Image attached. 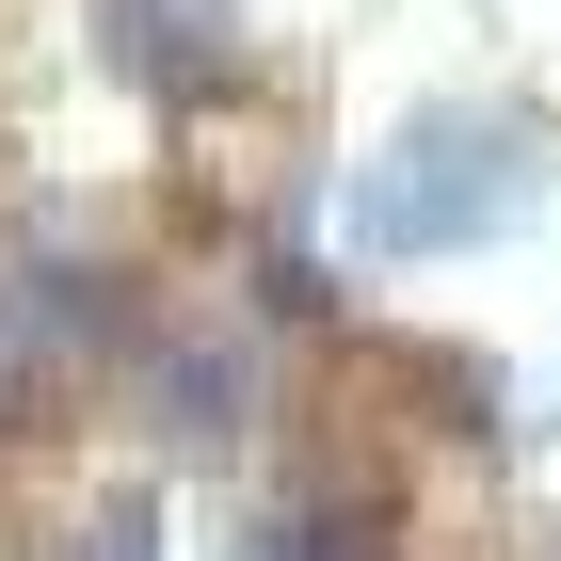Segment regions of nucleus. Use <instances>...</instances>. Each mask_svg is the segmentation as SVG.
I'll return each instance as SVG.
<instances>
[{
    "instance_id": "nucleus-1",
    "label": "nucleus",
    "mask_w": 561,
    "mask_h": 561,
    "mask_svg": "<svg viewBox=\"0 0 561 561\" xmlns=\"http://www.w3.org/2000/svg\"><path fill=\"white\" fill-rule=\"evenodd\" d=\"M241 401H257L241 337H161V433H176V449H225V433H241Z\"/></svg>"
}]
</instances>
